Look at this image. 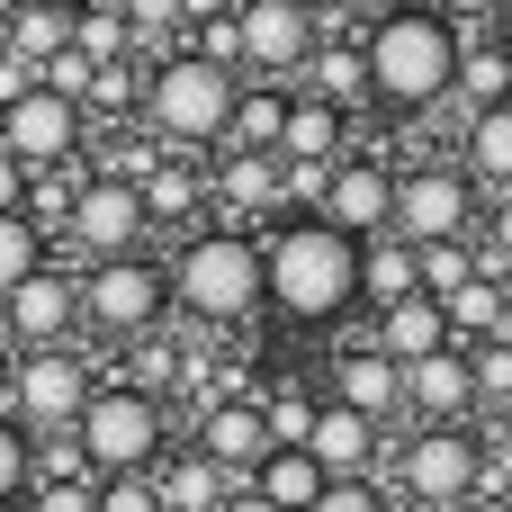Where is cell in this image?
Listing matches in <instances>:
<instances>
[{"label":"cell","mask_w":512,"mask_h":512,"mask_svg":"<svg viewBox=\"0 0 512 512\" xmlns=\"http://www.w3.org/2000/svg\"><path fill=\"white\" fill-rule=\"evenodd\" d=\"M90 387H99V378H90L72 351H27V360L9 369V423H18V432H63V441H72Z\"/></svg>","instance_id":"obj_9"},{"label":"cell","mask_w":512,"mask_h":512,"mask_svg":"<svg viewBox=\"0 0 512 512\" xmlns=\"http://www.w3.org/2000/svg\"><path fill=\"white\" fill-rule=\"evenodd\" d=\"M468 369H477V405H512V351L504 342H477Z\"/></svg>","instance_id":"obj_39"},{"label":"cell","mask_w":512,"mask_h":512,"mask_svg":"<svg viewBox=\"0 0 512 512\" xmlns=\"http://www.w3.org/2000/svg\"><path fill=\"white\" fill-rule=\"evenodd\" d=\"M63 45H72V18H54V9H36V0L9 18V54H18V63H54Z\"/></svg>","instance_id":"obj_34"},{"label":"cell","mask_w":512,"mask_h":512,"mask_svg":"<svg viewBox=\"0 0 512 512\" xmlns=\"http://www.w3.org/2000/svg\"><path fill=\"white\" fill-rule=\"evenodd\" d=\"M9 369H18V360H9V351H0V414H9Z\"/></svg>","instance_id":"obj_51"},{"label":"cell","mask_w":512,"mask_h":512,"mask_svg":"<svg viewBox=\"0 0 512 512\" xmlns=\"http://www.w3.org/2000/svg\"><path fill=\"white\" fill-rule=\"evenodd\" d=\"M72 324H81V279H63V261H45L36 279H18L0 297V333H18L27 351H63Z\"/></svg>","instance_id":"obj_15"},{"label":"cell","mask_w":512,"mask_h":512,"mask_svg":"<svg viewBox=\"0 0 512 512\" xmlns=\"http://www.w3.org/2000/svg\"><path fill=\"white\" fill-rule=\"evenodd\" d=\"M315 512H387V495H378V477H360V486H324Z\"/></svg>","instance_id":"obj_43"},{"label":"cell","mask_w":512,"mask_h":512,"mask_svg":"<svg viewBox=\"0 0 512 512\" xmlns=\"http://www.w3.org/2000/svg\"><path fill=\"white\" fill-rule=\"evenodd\" d=\"M216 512H270V504H261L252 486H234V495H225V504H216Z\"/></svg>","instance_id":"obj_47"},{"label":"cell","mask_w":512,"mask_h":512,"mask_svg":"<svg viewBox=\"0 0 512 512\" xmlns=\"http://www.w3.org/2000/svg\"><path fill=\"white\" fill-rule=\"evenodd\" d=\"M27 486H36V441L0 414V512L9 504H27Z\"/></svg>","instance_id":"obj_37"},{"label":"cell","mask_w":512,"mask_h":512,"mask_svg":"<svg viewBox=\"0 0 512 512\" xmlns=\"http://www.w3.org/2000/svg\"><path fill=\"white\" fill-rule=\"evenodd\" d=\"M306 81H315L306 99H324V108H342V117H351V99H369V54H360V45H342V36H324V45H315V63H306Z\"/></svg>","instance_id":"obj_26"},{"label":"cell","mask_w":512,"mask_h":512,"mask_svg":"<svg viewBox=\"0 0 512 512\" xmlns=\"http://www.w3.org/2000/svg\"><path fill=\"white\" fill-rule=\"evenodd\" d=\"M477 477H486V441L477 432H459V423H423L414 441H405V495L414 504H477Z\"/></svg>","instance_id":"obj_10"},{"label":"cell","mask_w":512,"mask_h":512,"mask_svg":"<svg viewBox=\"0 0 512 512\" xmlns=\"http://www.w3.org/2000/svg\"><path fill=\"white\" fill-rule=\"evenodd\" d=\"M504 9H512V0H504Z\"/></svg>","instance_id":"obj_57"},{"label":"cell","mask_w":512,"mask_h":512,"mask_svg":"<svg viewBox=\"0 0 512 512\" xmlns=\"http://www.w3.org/2000/svg\"><path fill=\"white\" fill-rule=\"evenodd\" d=\"M360 54H369V99L387 108H441L459 90V27L441 9H414V0L387 9L360 36Z\"/></svg>","instance_id":"obj_2"},{"label":"cell","mask_w":512,"mask_h":512,"mask_svg":"<svg viewBox=\"0 0 512 512\" xmlns=\"http://www.w3.org/2000/svg\"><path fill=\"white\" fill-rule=\"evenodd\" d=\"M18 9H27V0H0V27H9V18H18Z\"/></svg>","instance_id":"obj_52"},{"label":"cell","mask_w":512,"mask_h":512,"mask_svg":"<svg viewBox=\"0 0 512 512\" xmlns=\"http://www.w3.org/2000/svg\"><path fill=\"white\" fill-rule=\"evenodd\" d=\"M459 512H512V504H504V495H477V504H459Z\"/></svg>","instance_id":"obj_50"},{"label":"cell","mask_w":512,"mask_h":512,"mask_svg":"<svg viewBox=\"0 0 512 512\" xmlns=\"http://www.w3.org/2000/svg\"><path fill=\"white\" fill-rule=\"evenodd\" d=\"M0 63H9V27H0Z\"/></svg>","instance_id":"obj_53"},{"label":"cell","mask_w":512,"mask_h":512,"mask_svg":"<svg viewBox=\"0 0 512 512\" xmlns=\"http://www.w3.org/2000/svg\"><path fill=\"white\" fill-rule=\"evenodd\" d=\"M135 108H144V63H99L81 117H135Z\"/></svg>","instance_id":"obj_35"},{"label":"cell","mask_w":512,"mask_h":512,"mask_svg":"<svg viewBox=\"0 0 512 512\" xmlns=\"http://www.w3.org/2000/svg\"><path fill=\"white\" fill-rule=\"evenodd\" d=\"M360 297H369L378 315L405 306V297H423V261H414V243H396V234L360 243Z\"/></svg>","instance_id":"obj_23"},{"label":"cell","mask_w":512,"mask_h":512,"mask_svg":"<svg viewBox=\"0 0 512 512\" xmlns=\"http://www.w3.org/2000/svg\"><path fill=\"white\" fill-rule=\"evenodd\" d=\"M72 459H81L99 486H108V477H144V468L162 459V405L135 396L126 378L90 387V405H81V423H72Z\"/></svg>","instance_id":"obj_5"},{"label":"cell","mask_w":512,"mask_h":512,"mask_svg":"<svg viewBox=\"0 0 512 512\" xmlns=\"http://www.w3.org/2000/svg\"><path fill=\"white\" fill-rule=\"evenodd\" d=\"M225 486H252L261 477V459H270V423H261V396H216L207 414H198V441H189Z\"/></svg>","instance_id":"obj_13"},{"label":"cell","mask_w":512,"mask_h":512,"mask_svg":"<svg viewBox=\"0 0 512 512\" xmlns=\"http://www.w3.org/2000/svg\"><path fill=\"white\" fill-rule=\"evenodd\" d=\"M333 405H351V414L387 423V414L405 405V369H396V360H378V351L360 342V351H342V360H333Z\"/></svg>","instance_id":"obj_21"},{"label":"cell","mask_w":512,"mask_h":512,"mask_svg":"<svg viewBox=\"0 0 512 512\" xmlns=\"http://www.w3.org/2000/svg\"><path fill=\"white\" fill-rule=\"evenodd\" d=\"M234 99H243V81L216 72V63H198L189 45L162 54V63H144V117H153L171 144H225Z\"/></svg>","instance_id":"obj_4"},{"label":"cell","mask_w":512,"mask_h":512,"mask_svg":"<svg viewBox=\"0 0 512 512\" xmlns=\"http://www.w3.org/2000/svg\"><path fill=\"white\" fill-rule=\"evenodd\" d=\"M18 207H27V171L0 153V216H18Z\"/></svg>","instance_id":"obj_45"},{"label":"cell","mask_w":512,"mask_h":512,"mask_svg":"<svg viewBox=\"0 0 512 512\" xmlns=\"http://www.w3.org/2000/svg\"><path fill=\"white\" fill-rule=\"evenodd\" d=\"M45 270V234L27 225V216H0V297L18 288V279H36Z\"/></svg>","instance_id":"obj_36"},{"label":"cell","mask_w":512,"mask_h":512,"mask_svg":"<svg viewBox=\"0 0 512 512\" xmlns=\"http://www.w3.org/2000/svg\"><path fill=\"white\" fill-rule=\"evenodd\" d=\"M27 512H99V477H36Z\"/></svg>","instance_id":"obj_38"},{"label":"cell","mask_w":512,"mask_h":512,"mask_svg":"<svg viewBox=\"0 0 512 512\" xmlns=\"http://www.w3.org/2000/svg\"><path fill=\"white\" fill-rule=\"evenodd\" d=\"M153 495H162V512H216L234 486H225L198 450H162V459H153Z\"/></svg>","instance_id":"obj_24"},{"label":"cell","mask_w":512,"mask_h":512,"mask_svg":"<svg viewBox=\"0 0 512 512\" xmlns=\"http://www.w3.org/2000/svg\"><path fill=\"white\" fill-rule=\"evenodd\" d=\"M432 9H441V18H450L459 36H477V27H486V18H495L504 0H432Z\"/></svg>","instance_id":"obj_44"},{"label":"cell","mask_w":512,"mask_h":512,"mask_svg":"<svg viewBox=\"0 0 512 512\" xmlns=\"http://www.w3.org/2000/svg\"><path fill=\"white\" fill-rule=\"evenodd\" d=\"M441 315H450V351H459V342H495V315H504V279H468V288H459Z\"/></svg>","instance_id":"obj_33"},{"label":"cell","mask_w":512,"mask_h":512,"mask_svg":"<svg viewBox=\"0 0 512 512\" xmlns=\"http://www.w3.org/2000/svg\"><path fill=\"white\" fill-rule=\"evenodd\" d=\"M414 261H423V297L432 306H450L468 279H486V252H468V243H423Z\"/></svg>","instance_id":"obj_32"},{"label":"cell","mask_w":512,"mask_h":512,"mask_svg":"<svg viewBox=\"0 0 512 512\" xmlns=\"http://www.w3.org/2000/svg\"><path fill=\"white\" fill-rule=\"evenodd\" d=\"M405 405H414L423 423H459V414L477 405V369H468V351H432V360H414V369H405Z\"/></svg>","instance_id":"obj_18"},{"label":"cell","mask_w":512,"mask_h":512,"mask_svg":"<svg viewBox=\"0 0 512 512\" xmlns=\"http://www.w3.org/2000/svg\"><path fill=\"white\" fill-rule=\"evenodd\" d=\"M171 297L189 315H207V324H243L252 306H270L261 297V234H243V225L189 234V252L171 261Z\"/></svg>","instance_id":"obj_3"},{"label":"cell","mask_w":512,"mask_h":512,"mask_svg":"<svg viewBox=\"0 0 512 512\" xmlns=\"http://www.w3.org/2000/svg\"><path fill=\"white\" fill-rule=\"evenodd\" d=\"M63 243L90 252V270H99V261H135V243H144V189H135L126 171H90L81 198H72Z\"/></svg>","instance_id":"obj_8"},{"label":"cell","mask_w":512,"mask_h":512,"mask_svg":"<svg viewBox=\"0 0 512 512\" xmlns=\"http://www.w3.org/2000/svg\"><path fill=\"white\" fill-rule=\"evenodd\" d=\"M315 414H324V396H315L306 378H279V387L261 396V423H270V450H306Z\"/></svg>","instance_id":"obj_30"},{"label":"cell","mask_w":512,"mask_h":512,"mask_svg":"<svg viewBox=\"0 0 512 512\" xmlns=\"http://www.w3.org/2000/svg\"><path fill=\"white\" fill-rule=\"evenodd\" d=\"M135 189H144V225H189V216L207 207V180H198V171H180V162H153Z\"/></svg>","instance_id":"obj_28"},{"label":"cell","mask_w":512,"mask_h":512,"mask_svg":"<svg viewBox=\"0 0 512 512\" xmlns=\"http://www.w3.org/2000/svg\"><path fill=\"white\" fill-rule=\"evenodd\" d=\"M504 504H512V486H504Z\"/></svg>","instance_id":"obj_55"},{"label":"cell","mask_w":512,"mask_h":512,"mask_svg":"<svg viewBox=\"0 0 512 512\" xmlns=\"http://www.w3.org/2000/svg\"><path fill=\"white\" fill-rule=\"evenodd\" d=\"M504 63H512V36H504Z\"/></svg>","instance_id":"obj_54"},{"label":"cell","mask_w":512,"mask_h":512,"mask_svg":"<svg viewBox=\"0 0 512 512\" xmlns=\"http://www.w3.org/2000/svg\"><path fill=\"white\" fill-rule=\"evenodd\" d=\"M324 486H333V477H324L306 450H270L261 477H252V495H261L270 512H315V504H324Z\"/></svg>","instance_id":"obj_25"},{"label":"cell","mask_w":512,"mask_h":512,"mask_svg":"<svg viewBox=\"0 0 512 512\" xmlns=\"http://www.w3.org/2000/svg\"><path fill=\"white\" fill-rule=\"evenodd\" d=\"M180 9H189V27H216V18H234L243 0H180Z\"/></svg>","instance_id":"obj_46"},{"label":"cell","mask_w":512,"mask_h":512,"mask_svg":"<svg viewBox=\"0 0 512 512\" xmlns=\"http://www.w3.org/2000/svg\"><path fill=\"white\" fill-rule=\"evenodd\" d=\"M207 198H216L225 216H270V207L288 198V162H279V153H225V171L207 180Z\"/></svg>","instance_id":"obj_19"},{"label":"cell","mask_w":512,"mask_h":512,"mask_svg":"<svg viewBox=\"0 0 512 512\" xmlns=\"http://www.w3.org/2000/svg\"><path fill=\"white\" fill-rule=\"evenodd\" d=\"M162 306H171V270H153L144 252L135 261H99L81 279V324L108 333V342H153L162 333Z\"/></svg>","instance_id":"obj_6"},{"label":"cell","mask_w":512,"mask_h":512,"mask_svg":"<svg viewBox=\"0 0 512 512\" xmlns=\"http://www.w3.org/2000/svg\"><path fill=\"white\" fill-rule=\"evenodd\" d=\"M72 54H81V63H135L126 9H117V0H90V9L72 18Z\"/></svg>","instance_id":"obj_31"},{"label":"cell","mask_w":512,"mask_h":512,"mask_svg":"<svg viewBox=\"0 0 512 512\" xmlns=\"http://www.w3.org/2000/svg\"><path fill=\"white\" fill-rule=\"evenodd\" d=\"M369 351H378V360H396V369H414V360L450 351V315H441L432 297H405V306H387V315H378Z\"/></svg>","instance_id":"obj_20"},{"label":"cell","mask_w":512,"mask_h":512,"mask_svg":"<svg viewBox=\"0 0 512 512\" xmlns=\"http://www.w3.org/2000/svg\"><path fill=\"white\" fill-rule=\"evenodd\" d=\"M189 54H198V63H216V72H234V63H243V36H234V18H216V27H189Z\"/></svg>","instance_id":"obj_40"},{"label":"cell","mask_w":512,"mask_h":512,"mask_svg":"<svg viewBox=\"0 0 512 512\" xmlns=\"http://www.w3.org/2000/svg\"><path fill=\"white\" fill-rule=\"evenodd\" d=\"M512 270V198H495V216H486V279Z\"/></svg>","instance_id":"obj_42"},{"label":"cell","mask_w":512,"mask_h":512,"mask_svg":"<svg viewBox=\"0 0 512 512\" xmlns=\"http://www.w3.org/2000/svg\"><path fill=\"white\" fill-rule=\"evenodd\" d=\"M81 108L72 99H54V90H27L18 108H0V153L18 162V171H54V162H81Z\"/></svg>","instance_id":"obj_12"},{"label":"cell","mask_w":512,"mask_h":512,"mask_svg":"<svg viewBox=\"0 0 512 512\" xmlns=\"http://www.w3.org/2000/svg\"><path fill=\"white\" fill-rule=\"evenodd\" d=\"M306 459H315L333 486H360V477L378 468V423L324 396V414H315V432H306Z\"/></svg>","instance_id":"obj_16"},{"label":"cell","mask_w":512,"mask_h":512,"mask_svg":"<svg viewBox=\"0 0 512 512\" xmlns=\"http://www.w3.org/2000/svg\"><path fill=\"white\" fill-rule=\"evenodd\" d=\"M243 9H252V0H243Z\"/></svg>","instance_id":"obj_56"},{"label":"cell","mask_w":512,"mask_h":512,"mask_svg":"<svg viewBox=\"0 0 512 512\" xmlns=\"http://www.w3.org/2000/svg\"><path fill=\"white\" fill-rule=\"evenodd\" d=\"M468 225H477V180L459 171V162H414V171H396V243H468Z\"/></svg>","instance_id":"obj_7"},{"label":"cell","mask_w":512,"mask_h":512,"mask_svg":"<svg viewBox=\"0 0 512 512\" xmlns=\"http://www.w3.org/2000/svg\"><path fill=\"white\" fill-rule=\"evenodd\" d=\"M234 36H243V63L279 81V72H306L315 63L324 18H315V0H252V9H234Z\"/></svg>","instance_id":"obj_11"},{"label":"cell","mask_w":512,"mask_h":512,"mask_svg":"<svg viewBox=\"0 0 512 512\" xmlns=\"http://www.w3.org/2000/svg\"><path fill=\"white\" fill-rule=\"evenodd\" d=\"M342 144H351V117L297 90V99H288V126H279V162H288V171H333Z\"/></svg>","instance_id":"obj_17"},{"label":"cell","mask_w":512,"mask_h":512,"mask_svg":"<svg viewBox=\"0 0 512 512\" xmlns=\"http://www.w3.org/2000/svg\"><path fill=\"white\" fill-rule=\"evenodd\" d=\"M261 297L297 324H333L360 297V243L333 234L324 216H279L261 234Z\"/></svg>","instance_id":"obj_1"},{"label":"cell","mask_w":512,"mask_h":512,"mask_svg":"<svg viewBox=\"0 0 512 512\" xmlns=\"http://www.w3.org/2000/svg\"><path fill=\"white\" fill-rule=\"evenodd\" d=\"M495 342L512 351V288H504V315H495Z\"/></svg>","instance_id":"obj_48"},{"label":"cell","mask_w":512,"mask_h":512,"mask_svg":"<svg viewBox=\"0 0 512 512\" xmlns=\"http://www.w3.org/2000/svg\"><path fill=\"white\" fill-rule=\"evenodd\" d=\"M99 512H162L153 468H144V477H108V486H99Z\"/></svg>","instance_id":"obj_41"},{"label":"cell","mask_w":512,"mask_h":512,"mask_svg":"<svg viewBox=\"0 0 512 512\" xmlns=\"http://www.w3.org/2000/svg\"><path fill=\"white\" fill-rule=\"evenodd\" d=\"M36 9H54V18H81V9H90V0H36Z\"/></svg>","instance_id":"obj_49"},{"label":"cell","mask_w":512,"mask_h":512,"mask_svg":"<svg viewBox=\"0 0 512 512\" xmlns=\"http://www.w3.org/2000/svg\"><path fill=\"white\" fill-rule=\"evenodd\" d=\"M459 171L512 198V99L504 108H477V117L459 126Z\"/></svg>","instance_id":"obj_22"},{"label":"cell","mask_w":512,"mask_h":512,"mask_svg":"<svg viewBox=\"0 0 512 512\" xmlns=\"http://www.w3.org/2000/svg\"><path fill=\"white\" fill-rule=\"evenodd\" d=\"M81 180H90L81 162H54V171H27V207H18V216H27V225H36L45 243H54V234L72 225V198H81Z\"/></svg>","instance_id":"obj_27"},{"label":"cell","mask_w":512,"mask_h":512,"mask_svg":"<svg viewBox=\"0 0 512 512\" xmlns=\"http://www.w3.org/2000/svg\"><path fill=\"white\" fill-rule=\"evenodd\" d=\"M279 126H288V90H243L234 126H225V153H279Z\"/></svg>","instance_id":"obj_29"},{"label":"cell","mask_w":512,"mask_h":512,"mask_svg":"<svg viewBox=\"0 0 512 512\" xmlns=\"http://www.w3.org/2000/svg\"><path fill=\"white\" fill-rule=\"evenodd\" d=\"M333 234H351V243H378L387 225H396V171L387 162H333V180H324V207H315Z\"/></svg>","instance_id":"obj_14"}]
</instances>
